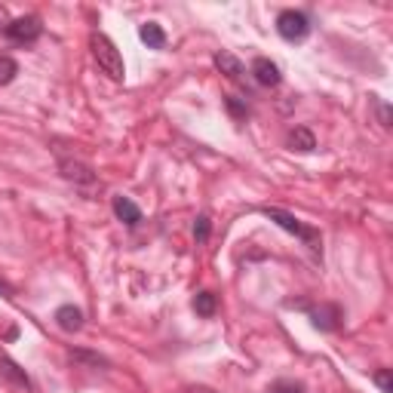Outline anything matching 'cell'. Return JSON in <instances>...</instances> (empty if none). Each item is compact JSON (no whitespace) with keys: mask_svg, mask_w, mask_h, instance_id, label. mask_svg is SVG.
Instances as JSON below:
<instances>
[{"mask_svg":"<svg viewBox=\"0 0 393 393\" xmlns=\"http://www.w3.org/2000/svg\"><path fill=\"white\" fill-rule=\"evenodd\" d=\"M89 49H93V56H96L98 68H102L104 74L111 77V80L120 83L123 77H126V68H123V56H120V49H117L114 43H111L104 34H93V37H89Z\"/></svg>","mask_w":393,"mask_h":393,"instance_id":"6da1fadb","label":"cell"},{"mask_svg":"<svg viewBox=\"0 0 393 393\" xmlns=\"http://www.w3.org/2000/svg\"><path fill=\"white\" fill-rule=\"evenodd\" d=\"M265 215L273 221V225L283 227V231H289V234H295L298 240H304V243L311 246L313 252H319V249H323V237H319V231H313V227L301 225V221L295 218L292 212H286V209H277V206H265Z\"/></svg>","mask_w":393,"mask_h":393,"instance_id":"7a4b0ae2","label":"cell"},{"mask_svg":"<svg viewBox=\"0 0 393 393\" xmlns=\"http://www.w3.org/2000/svg\"><path fill=\"white\" fill-rule=\"evenodd\" d=\"M277 31H280L283 41L301 43L307 34H311V19H307L301 10H283L277 16Z\"/></svg>","mask_w":393,"mask_h":393,"instance_id":"3957f363","label":"cell"},{"mask_svg":"<svg viewBox=\"0 0 393 393\" xmlns=\"http://www.w3.org/2000/svg\"><path fill=\"white\" fill-rule=\"evenodd\" d=\"M43 34V25L37 16H22V19H12L10 28H6V37L12 43H34L37 37Z\"/></svg>","mask_w":393,"mask_h":393,"instance_id":"277c9868","label":"cell"},{"mask_svg":"<svg viewBox=\"0 0 393 393\" xmlns=\"http://www.w3.org/2000/svg\"><path fill=\"white\" fill-rule=\"evenodd\" d=\"M252 77H255L258 87H267V89L280 87V80H283V77H280V68L271 62V58H265V56H258L252 62Z\"/></svg>","mask_w":393,"mask_h":393,"instance_id":"5b68a950","label":"cell"},{"mask_svg":"<svg viewBox=\"0 0 393 393\" xmlns=\"http://www.w3.org/2000/svg\"><path fill=\"white\" fill-rule=\"evenodd\" d=\"M56 323H58V329H65V332H80L83 329V311L74 304H62L56 311Z\"/></svg>","mask_w":393,"mask_h":393,"instance_id":"8992f818","label":"cell"},{"mask_svg":"<svg viewBox=\"0 0 393 393\" xmlns=\"http://www.w3.org/2000/svg\"><path fill=\"white\" fill-rule=\"evenodd\" d=\"M114 215L123 221L126 227H135L142 221V209L135 206L129 196H114Z\"/></svg>","mask_w":393,"mask_h":393,"instance_id":"52a82bcc","label":"cell"},{"mask_svg":"<svg viewBox=\"0 0 393 393\" xmlns=\"http://www.w3.org/2000/svg\"><path fill=\"white\" fill-rule=\"evenodd\" d=\"M139 37H142V43H148V49H163V47H166V31H163L157 22L142 25Z\"/></svg>","mask_w":393,"mask_h":393,"instance_id":"ba28073f","label":"cell"},{"mask_svg":"<svg viewBox=\"0 0 393 393\" xmlns=\"http://www.w3.org/2000/svg\"><path fill=\"white\" fill-rule=\"evenodd\" d=\"M215 65H218V71L227 74L231 80H240V77H243V65H240V58L234 56V52H215Z\"/></svg>","mask_w":393,"mask_h":393,"instance_id":"9c48e42d","label":"cell"},{"mask_svg":"<svg viewBox=\"0 0 393 393\" xmlns=\"http://www.w3.org/2000/svg\"><path fill=\"white\" fill-rule=\"evenodd\" d=\"M286 142H289L292 150H313V148H317V139H313V133H311V129H304V126H295Z\"/></svg>","mask_w":393,"mask_h":393,"instance_id":"30bf717a","label":"cell"},{"mask_svg":"<svg viewBox=\"0 0 393 393\" xmlns=\"http://www.w3.org/2000/svg\"><path fill=\"white\" fill-rule=\"evenodd\" d=\"M338 319H341L338 307H319V311H313V326H317V329H323V332L335 329Z\"/></svg>","mask_w":393,"mask_h":393,"instance_id":"8fae6325","label":"cell"},{"mask_svg":"<svg viewBox=\"0 0 393 393\" xmlns=\"http://www.w3.org/2000/svg\"><path fill=\"white\" fill-rule=\"evenodd\" d=\"M194 311L196 317H215V311H218V301H215L212 292H196L194 295Z\"/></svg>","mask_w":393,"mask_h":393,"instance_id":"7c38bea8","label":"cell"},{"mask_svg":"<svg viewBox=\"0 0 393 393\" xmlns=\"http://www.w3.org/2000/svg\"><path fill=\"white\" fill-rule=\"evenodd\" d=\"M19 74V62L10 56H0V87H6V83H12Z\"/></svg>","mask_w":393,"mask_h":393,"instance_id":"4fadbf2b","label":"cell"},{"mask_svg":"<svg viewBox=\"0 0 393 393\" xmlns=\"http://www.w3.org/2000/svg\"><path fill=\"white\" fill-rule=\"evenodd\" d=\"M0 366H3V375H10L12 381L19 384V388H31V381H28V375L25 372H19V366L12 363V359H6V357H0Z\"/></svg>","mask_w":393,"mask_h":393,"instance_id":"5bb4252c","label":"cell"},{"mask_svg":"<svg viewBox=\"0 0 393 393\" xmlns=\"http://www.w3.org/2000/svg\"><path fill=\"white\" fill-rule=\"evenodd\" d=\"M225 104H227V111H231V117H237V120H246L249 108H246V102H243V98H237V96H227V98H225Z\"/></svg>","mask_w":393,"mask_h":393,"instance_id":"9a60e30c","label":"cell"},{"mask_svg":"<svg viewBox=\"0 0 393 393\" xmlns=\"http://www.w3.org/2000/svg\"><path fill=\"white\" fill-rule=\"evenodd\" d=\"M209 231H212V221H209L206 215H200V218L194 221V237H196V243H206V240H209Z\"/></svg>","mask_w":393,"mask_h":393,"instance_id":"2e32d148","label":"cell"},{"mask_svg":"<svg viewBox=\"0 0 393 393\" xmlns=\"http://www.w3.org/2000/svg\"><path fill=\"white\" fill-rule=\"evenodd\" d=\"M267 393H304V384H298V381H273L271 388H267Z\"/></svg>","mask_w":393,"mask_h":393,"instance_id":"e0dca14e","label":"cell"},{"mask_svg":"<svg viewBox=\"0 0 393 393\" xmlns=\"http://www.w3.org/2000/svg\"><path fill=\"white\" fill-rule=\"evenodd\" d=\"M375 384H378V388H381L384 393H393V375H390V369L375 372Z\"/></svg>","mask_w":393,"mask_h":393,"instance_id":"ac0fdd59","label":"cell"},{"mask_svg":"<svg viewBox=\"0 0 393 393\" xmlns=\"http://www.w3.org/2000/svg\"><path fill=\"white\" fill-rule=\"evenodd\" d=\"M10 22H12V19H10V12H6V6H0V31L10 28Z\"/></svg>","mask_w":393,"mask_h":393,"instance_id":"d6986e66","label":"cell"}]
</instances>
